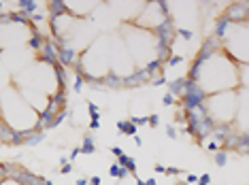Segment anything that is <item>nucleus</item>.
Here are the masks:
<instances>
[{"label":"nucleus","mask_w":249,"mask_h":185,"mask_svg":"<svg viewBox=\"0 0 249 185\" xmlns=\"http://www.w3.org/2000/svg\"><path fill=\"white\" fill-rule=\"evenodd\" d=\"M173 94H166V96H164V104H173Z\"/></svg>","instance_id":"obj_10"},{"label":"nucleus","mask_w":249,"mask_h":185,"mask_svg":"<svg viewBox=\"0 0 249 185\" xmlns=\"http://www.w3.org/2000/svg\"><path fill=\"white\" fill-rule=\"evenodd\" d=\"M109 172H111V177H113V179H126V177L130 175L126 168H122L120 164H113V166L109 168Z\"/></svg>","instance_id":"obj_4"},{"label":"nucleus","mask_w":249,"mask_h":185,"mask_svg":"<svg viewBox=\"0 0 249 185\" xmlns=\"http://www.w3.org/2000/svg\"><path fill=\"white\" fill-rule=\"evenodd\" d=\"M94 141L92 138H86V141H83V145L81 147H79V153H94Z\"/></svg>","instance_id":"obj_6"},{"label":"nucleus","mask_w":249,"mask_h":185,"mask_svg":"<svg viewBox=\"0 0 249 185\" xmlns=\"http://www.w3.org/2000/svg\"><path fill=\"white\" fill-rule=\"evenodd\" d=\"M71 170H72L71 164H64V166H62V175H64V172H71Z\"/></svg>","instance_id":"obj_12"},{"label":"nucleus","mask_w":249,"mask_h":185,"mask_svg":"<svg viewBox=\"0 0 249 185\" xmlns=\"http://www.w3.org/2000/svg\"><path fill=\"white\" fill-rule=\"evenodd\" d=\"M111 151H113V155H117V158H120V155H124V153H122V149H120V147H113Z\"/></svg>","instance_id":"obj_11"},{"label":"nucleus","mask_w":249,"mask_h":185,"mask_svg":"<svg viewBox=\"0 0 249 185\" xmlns=\"http://www.w3.org/2000/svg\"><path fill=\"white\" fill-rule=\"evenodd\" d=\"M0 185H21V183L15 181V179H2V181H0Z\"/></svg>","instance_id":"obj_9"},{"label":"nucleus","mask_w":249,"mask_h":185,"mask_svg":"<svg viewBox=\"0 0 249 185\" xmlns=\"http://www.w3.org/2000/svg\"><path fill=\"white\" fill-rule=\"evenodd\" d=\"M215 164H217V166H224L226 164V151L224 149H219L217 153H215Z\"/></svg>","instance_id":"obj_7"},{"label":"nucleus","mask_w":249,"mask_h":185,"mask_svg":"<svg viewBox=\"0 0 249 185\" xmlns=\"http://www.w3.org/2000/svg\"><path fill=\"white\" fill-rule=\"evenodd\" d=\"M0 115H2L4 123L15 132L36 130L38 119H41V115L19 96L15 87L4 89V94L0 96Z\"/></svg>","instance_id":"obj_2"},{"label":"nucleus","mask_w":249,"mask_h":185,"mask_svg":"<svg viewBox=\"0 0 249 185\" xmlns=\"http://www.w3.org/2000/svg\"><path fill=\"white\" fill-rule=\"evenodd\" d=\"M120 132L122 134H128V136H132V134H137V126H134L132 121H120Z\"/></svg>","instance_id":"obj_5"},{"label":"nucleus","mask_w":249,"mask_h":185,"mask_svg":"<svg viewBox=\"0 0 249 185\" xmlns=\"http://www.w3.org/2000/svg\"><path fill=\"white\" fill-rule=\"evenodd\" d=\"M190 81H194L205 96L230 92L239 85V64L232 62L224 51L198 58L190 72Z\"/></svg>","instance_id":"obj_1"},{"label":"nucleus","mask_w":249,"mask_h":185,"mask_svg":"<svg viewBox=\"0 0 249 185\" xmlns=\"http://www.w3.org/2000/svg\"><path fill=\"white\" fill-rule=\"evenodd\" d=\"M89 185H100V179L98 177H92V179H89Z\"/></svg>","instance_id":"obj_14"},{"label":"nucleus","mask_w":249,"mask_h":185,"mask_svg":"<svg viewBox=\"0 0 249 185\" xmlns=\"http://www.w3.org/2000/svg\"><path fill=\"white\" fill-rule=\"evenodd\" d=\"M7 81H9V72L4 70V66H2V64H0V87H2Z\"/></svg>","instance_id":"obj_8"},{"label":"nucleus","mask_w":249,"mask_h":185,"mask_svg":"<svg viewBox=\"0 0 249 185\" xmlns=\"http://www.w3.org/2000/svg\"><path fill=\"white\" fill-rule=\"evenodd\" d=\"M196 181H198L196 175H188V185H190V183H196Z\"/></svg>","instance_id":"obj_13"},{"label":"nucleus","mask_w":249,"mask_h":185,"mask_svg":"<svg viewBox=\"0 0 249 185\" xmlns=\"http://www.w3.org/2000/svg\"><path fill=\"white\" fill-rule=\"evenodd\" d=\"M89 181H88V179H77V183L75 185H88Z\"/></svg>","instance_id":"obj_16"},{"label":"nucleus","mask_w":249,"mask_h":185,"mask_svg":"<svg viewBox=\"0 0 249 185\" xmlns=\"http://www.w3.org/2000/svg\"><path fill=\"white\" fill-rule=\"evenodd\" d=\"M166 132H168V136H171V138H175V136H177V132H175L173 128H166Z\"/></svg>","instance_id":"obj_15"},{"label":"nucleus","mask_w":249,"mask_h":185,"mask_svg":"<svg viewBox=\"0 0 249 185\" xmlns=\"http://www.w3.org/2000/svg\"><path fill=\"white\" fill-rule=\"evenodd\" d=\"M202 109L213 121V126H232L239 115V92L230 89V92H217L205 96Z\"/></svg>","instance_id":"obj_3"}]
</instances>
